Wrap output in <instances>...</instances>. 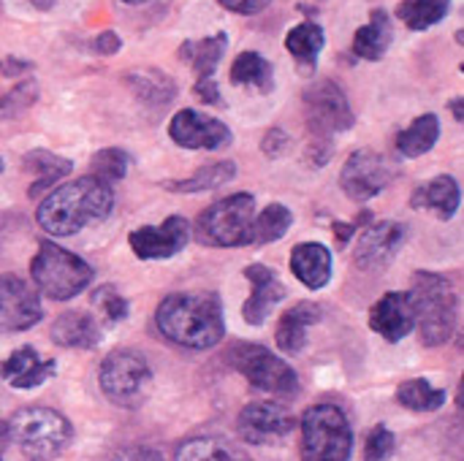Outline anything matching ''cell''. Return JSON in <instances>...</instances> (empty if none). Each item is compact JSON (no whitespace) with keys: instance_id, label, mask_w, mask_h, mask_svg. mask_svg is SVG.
Instances as JSON below:
<instances>
[{"instance_id":"1","label":"cell","mask_w":464,"mask_h":461,"mask_svg":"<svg viewBox=\"0 0 464 461\" xmlns=\"http://www.w3.org/2000/svg\"><path fill=\"white\" fill-rule=\"evenodd\" d=\"M114 209V190L103 179L87 174L52 187L35 209V223L49 236H73L103 223Z\"/></svg>"},{"instance_id":"37","label":"cell","mask_w":464,"mask_h":461,"mask_svg":"<svg viewBox=\"0 0 464 461\" xmlns=\"http://www.w3.org/2000/svg\"><path fill=\"white\" fill-rule=\"evenodd\" d=\"M38 101V84L35 79H19L8 92H0V120L19 117Z\"/></svg>"},{"instance_id":"32","label":"cell","mask_w":464,"mask_h":461,"mask_svg":"<svg viewBox=\"0 0 464 461\" xmlns=\"http://www.w3.org/2000/svg\"><path fill=\"white\" fill-rule=\"evenodd\" d=\"M446 399L449 394L443 389H435L427 378H411L397 389V402L413 413H438Z\"/></svg>"},{"instance_id":"46","label":"cell","mask_w":464,"mask_h":461,"mask_svg":"<svg viewBox=\"0 0 464 461\" xmlns=\"http://www.w3.org/2000/svg\"><path fill=\"white\" fill-rule=\"evenodd\" d=\"M449 109H451V114H454V122H464V98H454L451 103H449Z\"/></svg>"},{"instance_id":"27","label":"cell","mask_w":464,"mask_h":461,"mask_svg":"<svg viewBox=\"0 0 464 461\" xmlns=\"http://www.w3.org/2000/svg\"><path fill=\"white\" fill-rule=\"evenodd\" d=\"M438 141H440V120L438 114L427 111V114H419L405 130H400L394 144L402 158H421L432 152Z\"/></svg>"},{"instance_id":"3","label":"cell","mask_w":464,"mask_h":461,"mask_svg":"<svg viewBox=\"0 0 464 461\" xmlns=\"http://www.w3.org/2000/svg\"><path fill=\"white\" fill-rule=\"evenodd\" d=\"M413 315L419 337L427 348L446 345L457 331V291L454 283L440 272H416L413 274Z\"/></svg>"},{"instance_id":"19","label":"cell","mask_w":464,"mask_h":461,"mask_svg":"<svg viewBox=\"0 0 464 461\" xmlns=\"http://www.w3.org/2000/svg\"><path fill=\"white\" fill-rule=\"evenodd\" d=\"M54 375H57L54 359H41L38 351L30 348V345L16 348L14 353H8L5 361H0V378L11 389H19V391L38 389V386H44Z\"/></svg>"},{"instance_id":"43","label":"cell","mask_w":464,"mask_h":461,"mask_svg":"<svg viewBox=\"0 0 464 461\" xmlns=\"http://www.w3.org/2000/svg\"><path fill=\"white\" fill-rule=\"evenodd\" d=\"M109 461H166L160 451L155 448H144V446H130V448H120L111 454Z\"/></svg>"},{"instance_id":"6","label":"cell","mask_w":464,"mask_h":461,"mask_svg":"<svg viewBox=\"0 0 464 461\" xmlns=\"http://www.w3.org/2000/svg\"><path fill=\"white\" fill-rule=\"evenodd\" d=\"M253 220H256V196L234 193L212 206H207L190 234L204 247H247L253 245Z\"/></svg>"},{"instance_id":"39","label":"cell","mask_w":464,"mask_h":461,"mask_svg":"<svg viewBox=\"0 0 464 461\" xmlns=\"http://www.w3.org/2000/svg\"><path fill=\"white\" fill-rule=\"evenodd\" d=\"M92 302H95V307H101V310H103V315H106L109 321H114V323L128 318L130 304H128V299H125L114 285H103V288H98V291H95V296H92Z\"/></svg>"},{"instance_id":"28","label":"cell","mask_w":464,"mask_h":461,"mask_svg":"<svg viewBox=\"0 0 464 461\" xmlns=\"http://www.w3.org/2000/svg\"><path fill=\"white\" fill-rule=\"evenodd\" d=\"M125 84L130 87V92L150 106H166L177 98V84L169 73L158 71V68H147V71H130L122 76Z\"/></svg>"},{"instance_id":"14","label":"cell","mask_w":464,"mask_h":461,"mask_svg":"<svg viewBox=\"0 0 464 461\" xmlns=\"http://www.w3.org/2000/svg\"><path fill=\"white\" fill-rule=\"evenodd\" d=\"M169 139L182 149H223L234 141V133L226 122L198 111V109H179L169 120Z\"/></svg>"},{"instance_id":"35","label":"cell","mask_w":464,"mask_h":461,"mask_svg":"<svg viewBox=\"0 0 464 461\" xmlns=\"http://www.w3.org/2000/svg\"><path fill=\"white\" fill-rule=\"evenodd\" d=\"M294 226V215L285 204L264 206L253 220V245H272L283 239Z\"/></svg>"},{"instance_id":"29","label":"cell","mask_w":464,"mask_h":461,"mask_svg":"<svg viewBox=\"0 0 464 461\" xmlns=\"http://www.w3.org/2000/svg\"><path fill=\"white\" fill-rule=\"evenodd\" d=\"M226 46H228L226 33H215V35H207L198 41H185L179 46V60L185 65H190L198 76H215V71L226 54Z\"/></svg>"},{"instance_id":"47","label":"cell","mask_w":464,"mask_h":461,"mask_svg":"<svg viewBox=\"0 0 464 461\" xmlns=\"http://www.w3.org/2000/svg\"><path fill=\"white\" fill-rule=\"evenodd\" d=\"M8 443H11V437H8V424H5V421H0V461L5 459Z\"/></svg>"},{"instance_id":"36","label":"cell","mask_w":464,"mask_h":461,"mask_svg":"<svg viewBox=\"0 0 464 461\" xmlns=\"http://www.w3.org/2000/svg\"><path fill=\"white\" fill-rule=\"evenodd\" d=\"M90 166H92V177L103 179L106 185H114V182L128 177L130 155L125 149H120V147H106V149H98L90 158Z\"/></svg>"},{"instance_id":"10","label":"cell","mask_w":464,"mask_h":461,"mask_svg":"<svg viewBox=\"0 0 464 461\" xmlns=\"http://www.w3.org/2000/svg\"><path fill=\"white\" fill-rule=\"evenodd\" d=\"M302 109L307 122V139L334 141L337 133L351 130L356 122L345 90L332 79H315L302 95Z\"/></svg>"},{"instance_id":"25","label":"cell","mask_w":464,"mask_h":461,"mask_svg":"<svg viewBox=\"0 0 464 461\" xmlns=\"http://www.w3.org/2000/svg\"><path fill=\"white\" fill-rule=\"evenodd\" d=\"M394 41V27H392V19L383 8H372L370 14V22L362 24L353 35V43H351V52L359 57V60H370V62H378L386 57L389 46Z\"/></svg>"},{"instance_id":"12","label":"cell","mask_w":464,"mask_h":461,"mask_svg":"<svg viewBox=\"0 0 464 461\" xmlns=\"http://www.w3.org/2000/svg\"><path fill=\"white\" fill-rule=\"evenodd\" d=\"M408 242V226L400 220H383V223H370L359 231L356 250H353V264L362 272H381L386 269L402 245Z\"/></svg>"},{"instance_id":"16","label":"cell","mask_w":464,"mask_h":461,"mask_svg":"<svg viewBox=\"0 0 464 461\" xmlns=\"http://www.w3.org/2000/svg\"><path fill=\"white\" fill-rule=\"evenodd\" d=\"M190 242V223L179 215L166 217L160 226H141L130 231L128 245L139 261H169Z\"/></svg>"},{"instance_id":"34","label":"cell","mask_w":464,"mask_h":461,"mask_svg":"<svg viewBox=\"0 0 464 461\" xmlns=\"http://www.w3.org/2000/svg\"><path fill=\"white\" fill-rule=\"evenodd\" d=\"M177 461H250V456L220 437H193L177 448Z\"/></svg>"},{"instance_id":"44","label":"cell","mask_w":464,"mask_h":461,"mask_svg":"<svg viewBox=\"0 0 464 461\" xmlns=\"http://www.w3.org/2000/svg\"><path fill=\"white\" fill-rule=\"evenodd\" d=\"M218 3H220L223 8L234 11V14H242V16H256V14H261V11H266L272 0H218Z\"/></svg>"},{"instance_id":"42","label":"cell","mask_w":464,"mask_h":461,"mask_svg":"<svg viewBox=\"0 0 464 461\" xmlns=\"http://www.w3.org/2000/svg\"><path fill=\"white\" fill-rule=\"evenodd\" d=\"M122 49V38L114 33V30H101L95 38H92V52L101 54V57H111Z\"/></svg>"},{"instance_id":"31","label":"cell","mask_w":464,"mask_h":461,"mask_svg":"<svg viewBox=\"0 0 464 461\" xmlns=\"http://www.w3.org/2000/svg\"><path fill=\"white\" fill-rule=\"evenodd\" d=\"M234 177H237V163L218 160V163H204L196 174H190L185 179H169V182H163V187L169 193H204V190H215V187L231 182Z\"/></svg>"},{"instance_id":"26","label":"cell","mask_w":464,"mask_h":461,"mask_svg":"<svg viewBox=\"0 0 464 461\" xmlns=\"http://www.w3.org/2000/svg\"><path fill=\"white\" fill-rule=\"evenodd\" d=\"M231 84L237 87H250L256 92H272L275 90V68L261 52H239L234 57V65L228 71Z\"/></svg>"},{"instance_id":"33","label":"cell","mask_w":464,"mask_h":461,"mask_svg":"<svg viewBox=\"0 0 464 461\" xmlns=\"http://www.w3.org/2000/svg\"><path fill=\"white\" fill-rule=\"evenodd\" d=\"M454 0H400L397 16L411 30H430L451 14Z\"/></svg>"},{"instance_id":"18","label":"cell","mask_w":464,"mask_h":461,"mask_svg":"<svg viewBox=\"0 0 464 461\" xmlns=\"http://www.w3.org/2000/svg\"><path fill=\"white\" fill-rule=\"evenodd\" d=\"M370 329L381 334L389 345L402 342L416 329L413 302L405 291H389L370 307Z\"/></svg>"},{"instance_id":"11","label":"cell","mask_w":464,"mask_h":461,"mask_svg":"<svg viewBox=\"0 0 464 461\" xmlns=\"http://www.w3.org/2000/svg\"><path fill=\"white\" fill-rule=\"evenodd\" d=\"M394 177L397 174H394L392 163L381 152L356 149L340 171V187L351 201L367 204L375 196H381L386 187H392Z\"/></svg>"},{"instance_id":"20","label":"cell","mask_w":464,"mask_h":461,"mask_svg":"<svg viewBox=\"0 0 464 461\" xmlns=\"http://www.w3.org/2000/svg\"><path fill=\"white\" fill-rule=\"evenodd\" d=\"M411 206L419 212H432L440 220H451L462 206V187L459 179L451 174H440L424 185H419L411 196Z\"/></svg>"},{"instance_id":"21","label":"cell","mask_w":464,"mask_h":461,"mask_svg":"<svg viewBox=\"0 0 464 461\" xmlns=\"http://www.w3.org/2000/svg\"><path fill=\"white\" fill-rule=\"evenodd\" d=\"M321 318H324V310L315 302H299L288 307L277 321V331H275L277 348L285 356H299L307 345V331L315 323H321Z\"/></svg>"},{"instance_id":"13","label":"cell","mask_w":464,"mask_h":461,"mask_svg":"<svg viewBox=\"0 0 464 461\" xmlns=\"http://www.w3.org/2000/svg\"><path fill=\"white\" fill-rule=\"evenodd\" d=\"M41 318V293L16 274H0V334L27 331Z\"/></svg>"},{"instance_id":"23","label":"cell","mask_w":464,"mask_h":461,"mask_svg":"<svg viewBox=\"0 0 464 461\" xmlns=\"http://www.w3.org/2000/svg\"><path fill=\"white\" fill-rule=\"evenodd\" d=\"M22 168L35 177L30 182V190H27V196L35 201L44 193H49L52 187H57L73 171V163L68 158H60V155L49 152V149H30L22 158Z\"/></svg>"},{"instance_id":"8","label":"cell","mask_w":464,"mask_h":461,"mask_svg":"<svg viewBox=\"0 0 464 461\" xmlns=\"http://www.w3.org/2000/svg\"><path fill=\"white\" fill-rule=\"evenodd\" d=\"M101 394L125 410H136L152 391V367L139 351L117 348L98 367Z\"/></svg>"},{"instance_id":"22","label":"cell","mask_w":464,"mask_h":461,"mask_svg":"<svg viewBox=\"0 0 464 461\" xmlns=\"http://www.w3.org/2000/svg\"><path fill=\"white\" fill-rule=\"evenodd\" d=\"M291 274L310 291H321L332 280V250L321 242H299L291 250Z\"/></svg>"},{"instance_id":"49","label":"cell","mask_w":464,"mask_h":461,"mask_svg":"<svg viewBox=\"0 0 464 461\" xmlns=\"http://www.w3.org/2000/svg\"><path fill=\"white\" fill-rule=\"evenodd\" d=\"M122 3H128V5H141V3H147V0H122Z\"/></svg>"},{"instance_id":"45","label":"cell","mask_w":464,"mask_h":461,"mask_svg":"<svg viewBox=\"0 0 464 461\" xmlns=\"http://www.w3.org/2000/svg\"><path fill=\"white\" fill-rule=\"evenodd\" d=\"M30 71H33V62H30V60L14 57V54H8V57L0 60V73H3L5 79H24Z\"/></svg>"},{"instance_id":"5","label":"cell","mask_w":464,"mask_h":461,"mask_svg":"<svg viewBox=\"0 0 464 461\" xmlns=\"http://www.w3.org/2000/svg\"><path fill=\"white\" fill-rule=\"evenodd\" d=\"M30 277H33V288L41 296L52 302H68L90 288L95 272L76 253L54 242H41L38 253L30 261Z\"/></svg>"},{"instance_id":"40","label":"cell","mask_w":464,"mask_h":461,"mask_svg":"<svg viewBox=\"0 0 464 461\" xmlns=\"http://www.w3.org/2000/svg\"><path fill=\"white\" fill-rule=\"evenodd\" d=\"M291 147V136L283 130V128H269L261 139V152L269 158V160H277L288 152Z\"/></svg>"},{"instance_id":"9","label":"cell","mask_w":464,"mask_h":461,"mask_svg":"<svg viewBox=\"0 0 464 461\" xmlns=\"http://www.w3.org/2000/svg\"><path fill=\"white\" fill-rule=\"evenodd\" d=\"M228 364L258 391L275 397H296L299 394V375L288 361L272 353L264 345L237 342L228 353Z\"/></svg>"},{"instance_id":"2","label":"cell","mask_w":464,"mask_h":461,"mask_svg":"<svg viewBox=\"0 0 464 461\" xmlns=\"http://www.w3.org/2000/svg\"><path fill=\"white\" fill-rule=\"evenodd\" d=\"M158 331L188 351H209L226 337V318L218 293H171L155 310Z\"/></svg>"},{"instance_id":"38","label":"cell","mask_w":464,"mask_h":461,"mask_svg":"<svg viewBox=\"0 0 464 461\" xmlns=\"http://www.w3.org/2000/svg\"><path fill=\"white\" fill-rule=\"evenodd\" d=\"M394 448H397V437L389 427L383 424H375L370 432H367V440H364V461H386L394 456Z\"/></svg>"},{"instance_id":"48","label":"cell","mask_w":464,"mask_h":461,"mask_svg":"<svg viewBox=\"0 0 464 461\" xmlns=\"http://www.w3.org/2000/svg\"><path fill=\"white\" fill-rule=\"evenodd\" d=\"M30 3H33V5H35L38 11H49V8H52V5H54L57 0H30Z\"/></svg>"},{"instance_id":"50","label":"cell","mask_w":464,"mask_h":461,"mask_svg":"<svg viewBox=\"0 0 464 461\" xmlns=\"http://www.w3.org/2000/svg\"><path fill=\"white\" fill-rule=\"evenodd\" d=\"M3 168H5V163H3V158H0V174H3Z\"/></svg>"},{"instance_id":"30","label":"cell","mask_w":464,"mask_h":461,"mask_svg":"<svg viewBox=\"0 0 464 461\" xmlns=\"http://www.w3.org/2000/svg\"><path fill=\"white\" fill-rule=\"evenodd\" d=\"M324 46H326V33H324V27H321L318 22H313V19L299 22V24L291 27L288 35H285V49H288V54L296 60V65H302V68H307V71L315 68L318 54L324 52Z\"/></svg>"},{"instance_id":"4","label":"cell","mask_w":464,"mask_h":461,"mask_svg":"<svg viewBox=\"0 0 464 461\" xmlns=\"http://www.w3.org/2000/svg\"><path fill=\"white\" fill-rule=\"evenodd\" d=\"M5 424L11 443L27 461H54L73 440L71 421L52 408H22Z\"/></svg>"},{"instance_id":"15","label":"cell","mask_w":464,"mask_h":461,"mask_svg":"<svg viewBox=\"0 0 464 461\" xmlns=\"http://www.w3.org/2000/svg\"><path fill=\"white\" fill-rule=\"evenodd\" d=\"M296 429V418L277 402H250L237 418V435L247 446H275Z\"/></svg>"},{"instance_id":"17","label":"cell","mask_w":464,"mask_h":461,"mask_svg":"<svg viewBox=\"0 0 464 461\" xmlns=\"http://www.w3.org/2000/svg\"><path fill=\"white\" fill-rule=\"evenodd\" d=\"M245 280L250 283V296L242 304V318L247 326H264V321L288 296V291L266 264L245 266Z\"/></svg>"},{"instance_id":"7","label":"cell","mask_w":464,"mask_h":461,"mask_svg":"<svg viewBox=\"0 0 464 461\" xmlns=\"http://www.w3.org/2000/svg\"><path fill=\"white\" fill-rule=\"evenodd\" d=\"M302 461H351L353 429L337 405H313L299 421Z\"/></svg>"},{"instance_id":"24","label":"cell","mask_w":464,"mask_h":461,"mask_svg":"<svg viewBox=\"0 0 464 461\" xmlns=\"http://www.w3.org/2000/svg\"><path fill=\"white\" fill-rule=\"evenodd\" d=\"M49 337L54 345L60 348H71V351H92L101 342V326L92 315L87 312H63L52 329Z\"/></svg>"},{"instance_id":"41","label":"cell","mask_w":464,"mask_h":461,"mask_svg":"<svg viewBox=\"0 0 464 461\" xmlns=\"http://www.w3.org/2000/svg\"><path fill=\"white\" fill-rule=\"evenodd\" d=\"M193 92L198 95L201 103H209V106H223V92H220V84L215 76H198Z\"/></svg>"}]
</instances>
